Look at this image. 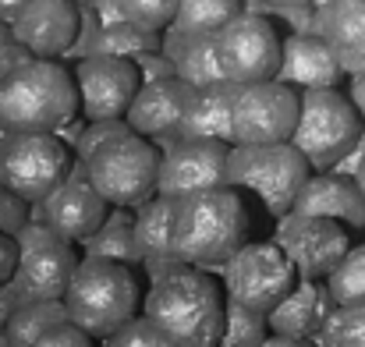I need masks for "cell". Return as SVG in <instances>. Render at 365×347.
<instances>
[{"label": "cell", "instance_id": "cell-1", "mask_svg": "<svg viewBox=\"0 0 365 347\" xmlns=\"http://www.w3.org/2000/svg\"><path fill=\"white\" fill-rule=\"evenodd\" d=\"M259 220H273L242 188H210L178 199L174 206V252L181 262L199 269H224L235 252L255 241L273 237Z\"/></svg>", "mask_w": 365, "mask_h": 347}, {"label": "cell", "instance_id": "cell-2", "mask_svg": "<svg viewBox=\"0 0 365 347\" xmlns=\"http://www.w3.org/2000/svg\"><path fill=\"white\" fill-rule=\"evenodd\" d=\"M142 312L156 330L178 347H220L227 319V287L213 269L181 262L163 280H153L145 291Z\"/></svg>", "mask_w": 365, "mask_h": 347}, {"label": "cell", "instance_id": "cell-3", "mask_svg": "<svg viewBox=\"0 0 365 347\" xmlns=\"http://www.w3.org/2000/svg\"><path fill=\"white\" fill-rule=\"evenodd\" d=\"M82 117L75 71L57 57H29L0 82V124L7 131H61Z\"/></svg>", "mask_w": 365, "mask_h": 347}, {"label": "cell", "instance_id": "cell-4", "mask_svg": "<svg viewBox=\"0 0 365 347\" xmlns=\"http://www.w3.org/2000/svg\"><path fill=\"white\" fill-rule=\"evenodd\" d=\"M145 291H149V284L138 266H128L118 259L82 255V262L71 276V287L64 294L68 319L78 323L82 330H89L93 337L107 341L114 330H121L124 323L142 316Z\"/></svg>", "mask_w": 365, "mask_h": 347}, {"label": "cell", "instance_id": "cell-5", "mask_svg": "<svg viewBox=\"0 0 365 347\" xmlns=\"http://www.w3.org/2000/svg\"><path fill=\"white\" fill-rule=\"evenodd\" d=\"M309 156L294 142H269V145H235L227 185L252 195L273 220L294 209L298 192L312 177Z\"/></svg>", "mask_w": 365, "mask_h": 347}, {"label": "cell", "instance_id": "cell-6", "mask_svg": "<svg viewBox=\"0 0 365 347\" xmlns=\"http://www.w3.org/2000/svg\"><path fill=\"white\" fill-rule=\"evenodd\" d=\"M160 160H163V149L153 138L128 131L103 142L86 160V170H89L93 188L110 206L138 209L160 192Z\"/></svg>", "mask_w": 365, "mask_h": 347}, {"label": "cell", "instance_id": "cell-7", "mask_svg": "<svg viewBox=\"0 0 365 347\" xmlns=\"http://www.w3.org/2000/svg\"><path fill=\"white\" fill-rule=\"evenodd\" d=\"M365 117L341 89H305L302 117L291 142L309 156L312 170H337L362 142Z\"/></svg>", "mask_w": 365, "mask_h": 347}, {"label": "cell", "instance_id": "cell-8", "mask_svg": "<svg viewBox=\"0 0 365 347\" xmlns=\"http://www.w3.org/2000/svg\"><path fill=\"white\" fill-rule=\"evenodd\" d=\"M75 167V149L57 131H11L0 138V185L32 206L43 202Z\"/></svg>", "mask_w": 365, "mask_h": 347}, {"label": "cell", "instance_id": "cell-9", "mask_svg": "<svg viewBox=\"0 0 365 347\" xmlns=\"http://www.w3.org/2000/svg\"><path fill=\"white\" fill-rule=\"evenodd\" d=\"M227 298L242 301L255 312H273L302 280L291 255L280 248L277 237H255L235 252V259L220 269Z\"/></svg>", "mask_w": 365, "mask_h": 347}, {"label": "cell", "instance_id": "cell-10", "mask_svg": "<svg viewBox=\"0 0 365 347\" xmlns=\"http://www.w3.org/2000/svg\"><path fill=\"white\" fill-rule=\"evenodd\" d=\"M217 43H220L224 75L231 82L252 86V82H269L280 75L284 39H280L277 25L269 21V14L245 7L231 25H224L217 32Z\"/></svg>", "mask_w": 365, "mask_h": 347}, {"label": "cell", "instance_id": "cell-11", "mask_svg": "<svg viewBox=\"0 0 365 347\" xmlns=\"http://www.w3.org/2000/svg\"><path fill=\"white\" fill-rule=\"evenodd\" d=\"M302 117V89L269 78L238 89L235 100V145L291 142Z\"/></svg>", "mask_w": 365, "mask_h": 347}, {"label": "cell", "instance_id": "cell-12", "mask_svg": "<svg viewBox=\"0 0 365 347\" xmlns=\"http://www.w3.org/2000/svg\"><path fill=\"white\" fill-rule=\"evenodd\" d=\"M273 237L291 255L298 276H305V280H327L341 266V259L355 248V237L359 234L351 231V227H344L341 220H330V217L287 213V217H280Z\"/></svg>", "mask_w": 365, "mask_h": 347}, {"label": "cell", "instance_id": "cell-13", "mask_svg": "<svg viewBox=\"0 0 365 347\" xmlns=\"http://www.w3.org/2000/svg\"><path fill=\"white\" fill-rule=\"evenodd\" d=\"M231 142L224 138H178L160 160V195L185 199L195 192L224 188L231 170Z\"/></svg>", "mask_w": 365, "mask_h": 347}, {"label": "cell", "instance_id": "cell-14", "mask_svg": "<svg viewBox=\"0 0 365 347\" xmlns=\"http://www.w3.org/2000/svg\"><path fill=\"white\" fill-rule=\"evenodd\" d=\"M75 82H78L86 120H114V117H128L142 89V71L131 57L89 53L75 64Z\"/></svg>", "mask_w": 365, "mask_h": 347}, {"label": "cell", "instance_id": "cell-15", "mask_svg": "<svg viewBox=\"0 0 365 347\" xmlns=\"http://www.w3.org/2000/svg\"><path fill=\"white\" fill-rule=\"evenodd\" d=\"M39 206H43L46 224L61 234V237L75 241V244H82L86 237H93V234L103 227V220L110 217V209H114V206L93 188L89 170H86L82 160H75L68 181H61Z\"/></svg>", "mask_w": 365, "mask_h": 347}, {"label": "cell", "instance_id": "cell-16", "mask_svg": "<svg viewBox=\"0 0 365 347\" xmlns=\"http://www.w3.org/2000/svg\"><path fill=\"white\" fill-rule=\"evenodd\" d=\"M78 262H82V248L75 241L50 237L43 244L21 248V259H18V269L11 276V287L21 294V301L64 298Z\"/></svg>", "mask_w": 365, "mask_h": 347}, {"label": "cell", "instance_id": "cell-17", "mask_svg": "<svg viewBox=\"0 0 365 347\" xmlns=\"http://www.w3.org/2000/svg\"><path fill=\"white\" fill-rule=\"evenodd\" d=\"M11 32L36 57H64L82 32V4L78 0H29L11 21Z\"/></svg>", "mask_w": 365, "mask_h": 347}, {"label": "cell", "instance_id": "cell-18", "mask_svg": "<svg viewBox=\"0 0 365 347\" xmlns=\"http://www.w3.org/2000/svg\"><path fill=\"white\" fill-rule=\"evenodd\" d=\"M195 96V86L185 82L181 75H170V78H156V82H142L131 110H128V124L153 138L160 149H167L170 142L181 138V120L185 110Z\"/></svg>", "mask_w": 365, "mask_h": 347}, {"label": "cell", "instance_id": "cell-19", "mask_svg": "<svg viewBox=\"0 0 365 347\" xmlns=\"http://www.w3.org/2000/svg\"><path fill=\"white\" fill-rule=\"evenodd\" d=\"M302 217H330L341 220L355 234H365V192L359 188L355 174L344 170H316L305 188L294 199V209Z\"/></svg>", "mask_w": 365, "mask_h": 347}, {"label": "cell", "instance_id": "cell-20", "mask_svg": "<svg viewBox=\"0 0 365 347\" xmlns=\"http://www.w3.org/2000/svg\"><path fill=\"white\" fill-rule=\"evenodd\" d=\"M344 64L327 36L312 32H291L284 39V61H280V82L294 89H337L344 82Z\"/></svg>", "mask_w": 365, "mask_h": 347}, {"label": "cell", "instance_id": "cell-21", "mask_svg": "<svg viewBox=\"0 0 365 347\" xmlns=\"http://www.w3.org/2000/svg\"><path fill=\"white\" fill-rule=\"evenodd\" d=\"M174 206H178V199L156 192L149 202H142L135 209V241H138L142 273L149 284L163 280L167 273H174L181 266V259L174 252Z\"/></svg>", "mask_w": 365, "mask_h": 347}, {"label": "cell", "instance_id": "cell-22", "mask_svg": "<svg viewBox=\"0 0 365 347\" xmlns=\"http://www.w3.org/2000/svg\"><path fill=\"white\" fill-rule=\"evenodd\" d=\"M337 309L327 280H298L294 291L269 312V330L277 337H302V341H316L323 323L330 319V312Z\"/></svg>", "mask_w": 365, "mask_h": 347}, {"label": "cell", "instance_id": "cell-23", "mask_svg": "<svg viewBox=\"0 0 365 347\" xmlns=\"http://www.w3.org/2000/svg\"><path fill=\"white\" fill-rule=\"evenodd\" d=\"M238 82H217L195 89L185 120H181V138H224L235 145V100H238Z\"/></svg>", "mask_w": 365, "mask_h": 347}, {"label": "cell", "instance_id": "cell-24", "mask_svg": "<svg viewBox=\"0 0 365 347\" xmlns=\"http://www.w3.org/2000/svg\"><path fill=\"white\" fill-rule=\"evenodd\" d=\"M163 53L178 64V75L185 82H192L195 89L217 86V82H231L224 75L217 36H185V32H178L170 25V29H163Z\"/></svg>", "mask_w": 365, "mask_h": 347}, {"label": "cell", "instance_id": "cell-25", "mask_svg": "<svg viewBox=\"0 0 365 347\" xmlns=\"http://www.w3.org/2000/svg\"><path fill=\"white\" fill-rule=\"evenodd\" d=\"M323 36L348 75L365 71V0H334L323 7Z\"/></svg>", "mask_w": 365, "mask_h": 347}, {"label": "cell", "instance_id": "cell-26", "mask_svg": "<svg viewBox=\"0 0 365 347\" xmlns=\"http://www.w3.org/2000/svg\"><path fill=\"white\" fill-rule=\"evenodd\" d=\"M78 248H82V255L118 259V262H128V266L142 269V252H138V241H135V209L114 206L110 217L103 220V227L93 237H86Z\"/></svg>", "mask_w": 365, "mask_h": 347}, {"label": "cell", "instance_id": "cell-27", "mask_svg": "<svg viewBox=\"0 0 365 347\" xmlns=\"http://www.w3.org/2000/svg\"><path fill=\"white\" fill-rule=\"evenodd\" d=\"M61 319H68V305H64V298H50V301H21V305L11 312L4 333L11 337V344L14 347H32L46 330H50V326H57Z\"/></svg>", "mask_w": 365, "mask_h": 347}, {"label": "cell", "instance_id": "cell-28", "mask_svg": "<svg viewBox=\"0 0 365 347\" xmlns=\"http://www.w3.org/2000/svg\"><path fill=\"white\" fill-rule=\"evenodd\" d=\"M245 7H248L245 0H181L174 29L185 36H217Z\"/></svg>", "mask_w": 365, "mask_h": 347}, {"label": "cell", "instance_id": "cell-29", "mask_svg": "<svg viewBox=\"0 0 365 347\" xmlns=\"http://www.w3.org/2000/svg\"><path fill=\"white\" fill-rule=\"evenodd\" d=\"M163 50V32H153V29H142L135 21H121V25H107L93 36V46L89 53H110V57H145V53H156Z\"/></svg>", "mask_w": 365, "mask_h": 347}, {"label": "cell", "instance_id": "cell-30", "mask_svg": "<svg viewBox=\"0 0 365 347\" xmlns=\"http://www.w3.org/2000/svg\"><path fill=\"white\" fill-rule=\"evenodd\" d=\"M269 316L255 312L242 301L227 298V319H224V337L220 347H262L269 341Z\"/></svg>", "mask_w": 365, "mask_h": 347}, {"label": "cell", "instance_id": "cell-31", "mask_svg": "<svg viewBox=\"0 0 365 347\" xmlns=\"http://www.w3.org/2000/svg\"><path fill=\"white\" fill-rule=\"evenodd\" d=\"M327 287H330L337 305H362L365 301V241H355V248L327 276Z\"/></svg>", "mask_w": 365, "mask_h": 347}, {"label": "cell", "instance_id": "cell-32", "mask_svg": "<svg viewBox=\"0 0 365 347\" xmlns=\"http://www.w3.org/2000/svg\"><path fill=\"white\" fill-rule=\"evenodd\" d=\"M319 347H365V301L337 305L319 330Z\"/></svg>", "mask_w": 365, "mask_h": 347}, {"label": "cell", "instance_id": "cell-33", "mask_svg": "<svg viewBox=\"0 0 365 347\" xmlns=\"http://www.w3.org/2000/svg\"><path fill=\"white\" fill-rule=\"evenodd\" d=\"M103 347H178V344H170V341L156 330V323L142 312V316H135L131 323H124L121 330H114V333L103 341Z\"/></svg>", "mask_w": 365, "mask_h": 347}, {"label": "cell", "instance_id": "cell-34", "mask_svg": "<svg viewBox=\"0 0 365 347\" xmlns=\"http://www.w3.org/2000/svg\"><path fill=\"white\" fill-rule=\"evenodd\" d=\"M124 7H128V18L135 25L153 29V32H163V29L174 25L181 0H124Z\"/></svg>", "mask_w": 365, "mask_h": 347}, {"label": "cell", "instance_id": "cell-35", "mask_svg": "<svg viewBox=\"0 0 365 347\" xmlns=\"http://www.w3.org/2000/svg\"><path fill=\"white\" fill-rule=\"evenodd\" d=\"M128 131H135L131 124H128V117H114V120H86V128H82V135H78V142H75V160H89L103 142H110L114 135H128Z\"/></svg>", "mask_w": 365, "mask_h": 347}, {"label": "cell", "instance_id": "cell-36", "mask_svg": "<svg viewBox=\"0 0 365 347\" xmlns=\"http://www.w3.org/2000/svg\"><path fill=\"white\" fill-rule=\"evenodd\" d=\"M32 347H103V344H100V337H93L89 330H82L78 323L61 319L57 326H50Z\"/></svg>", "mask_w": 365, "mask_h": 347}, {"label": "cell", "instance_id": "cell-37", "mask_svg": "<svg viewBox=\"0 0 365 347\" xmlns=\"http://www.w3.org/2000/svg\"><path fill=\"white\" fill-rule=\"evenodd\" d=\"M29 220H32V202L21 199V195H14L11 188L0 185V231L18 234Z\"/></svg>", "mask_w": 365, "mask_h": 347}, {"label": "cell", "instance_id": "cell-38", "mask_svg": "<svg viewBox=\"0 0 365 347\" xmlns=\"http://www.w3.org/2000/svg\"><path fill=\"white\" fill-rule=\"evenodd\" d=\"M18 259H21L18 237L0 231V287H4V284H11V276H14V269H18Z\"/></svg>", "mask_w": 365, "mask_h": 347}, {"label": "cell", "instance_id": "cell-39", "mask_svg": "<svg viewBox=\"0 0 365 347\" xmlns=\"http://www.w3.org/2000/svg\"><path fill=\"white\" fill-rule=\"evenodd\" d=\"M29 57H36V53H32L29 46H21L18 39L4 43V46H0V82H4V78H7V75H11L18 64H25Z\"/></svg>", "mask_w": 365, "mask_h": 347}, {"label": "cell", "instance_id": "cell-40", "mask_svg": "<svg viewBox=\"0 0 365 347\" xmlns=\"http://www.w3.org/2000/svg\"><path fill=\"white\" fill-rule=\"evenodd\" d=\"M89 4H93V11H96V18H100V29H107V25H121V21H131V18H128L124 0H89Z\"/></svg>", "mask_w": 365, "mask_h": 347}, {"label": "cell", "instance_id": "cell-41", "mask_svg": "<svg viewBox=\"0 0 365 347\" xmlns=\"http://www.w3.org/2000/svg\"><path fill=\"white\" fill-rule=\"evenodd\" d=\"M18 305H21V294H18L11 284H4V287H0V330L7 326V319H11V312H14Z\"/></svg>", "mask_w": 365, "mask_h": 347}, {"label": "cell", "instance_id": "cell-42", "mask_svg": "<svg viewBox=\"0 0 365 347\" xmlns=\"http://www.w3.org/2000/svg\"><path fill=\"white\" fill-rule=\"evenodd\" d=\"M351 82H348V96L355 100V107H359V114L365 117V71H355V75H348Z\"/></svg>", "mask_w": 365, "mask_h": 347}, {"label": "cell", "instance_id": "cell-43", "mask_svg": "<svg viewBox=\"0 0 365 347\" xmlns=\"http://www.w3.org/2000/svg\"><path fill=\"white\" fill-rule=\"evenodd\" d=\"M252 11H280V7H305V4H316V0H245Z\"/></svg>", "mask_w": 365, "mask_h": 347}, {"label": "cell", "instance_id": "cell-44", "mask_svg": "<svg viewBox=\"0 0 365 347\" xmlns=\"http://www.w3.org/2000/svg\"><path fill=\"white\" fill-rule=\"evenodd\" d=\"M262 347H319V341H302V337H277V333H269V341Z\"/></svg>", "mask_w": 365, "mask_h": 347}, {"label": "cell", "instance_id": "cell-45", "mask_svg": "<svg viewBox=\"0 0 365 347\" xmlns=\"http://www.w3.org/2000/svg\"><path fill=\"white\" fill-rule=\"evenodd\" d=\"M25 4H29V0H0V21H7V25H11Z\"/></svg>", "mask_w": 365, "mask_h": 347}, {"label": "cell", "instance_id": "cell-46", "mask_svg": "<svg viewBox=\"0 0 365 347\" xmlns=\"http://www.w3.org/2000/svg\"><path fill=\"white\" fill-rule=\"evenodd\" d=\"M11 39H14L11 25H7V21H0V46H4V43H11Z\"/></svg>", "mask_w": 365, "mask_h": 347}, {"label": "cell", "instance_id": "cell-47", "mask_svg": "<svg viewBox=\"0 0 365 347\" xmlns=\"http://www.w3.org/2000/svg\"><path fill=\"white\" fill-rule=\"evenodd\" d=\"M355 181H359V188L365 192V156H362V163H359V170H355Z\"/></svg>", "mask_w": 365, "mask_h": 347}, {"label": "cell", "instance_id": "cell-48", "mask_svg": "<svg viewBox=\"0 0 365 347\" xmlns=\"http://www.w3.org/2000/svg\"><path fill=\"white\" fill-rule=\"evenodd\" d=\"M0 347H14V344H11V337H7L4 330H0Z\"/></svg>", "mask_w": 365, "mask_h": 347}, {"label": "cell", "instance_id": "cell-49", "mask_svg": "<svg viewBox=\"0 0 365 347\" xmlns=\"http://www.w3.org/2000/svg\"><path fill=\"white\" fill-rule=\"evenodd\" d=\"M78 4H89V0H78Z\"/></svg>", "mask_w": 365, "mask_h": 347}]
</instances>
